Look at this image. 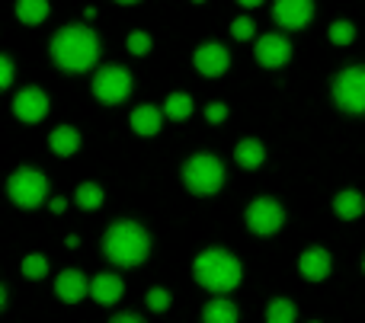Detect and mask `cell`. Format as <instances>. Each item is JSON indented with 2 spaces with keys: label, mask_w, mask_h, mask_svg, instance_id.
Here are the masks:
<instances>
[{
  "label": "cell",
  "mask_w": 365,
  "mask_h": 323,
  "mask_svg": "<svg viewBox=\"0 0 365 323\" xmlns=\"http://www.w3.org/2000/svg\"><path fill=\"white\" fill-rule=\"evenodd\" d=\"M51 58L61 70H90L100 58V38L90 26H64L51 38Z\"/></svg>",
  "instance_id": "1"
},
{
  "label": "cell",
  "mask_w": 365,
  "mask_h": 323,
  "mask_svg": "<svg viewBox=\"0 0 365 323\" xmlns=\"http://www.w3.org/2000/svg\"><path fill=\"white\" fill-rule=\"evenodd\" d=\"M103 253L115 266H141L151 253V237L135 221H115L103 237Z\"/></svg>",
  "instance_id": "2"
},
{
  "label": "cell",
  "mask_w": 365,
  "mask_h": 323,
  "mask_svg": "<svg viewBox=\"0 0 365 323\" xmlns=\"http://www.w3.org/2000/svg\"><path fill=\"white\" fill-rule=\"evenodd\" d=\"M192 275L195 282H199L202 288H208V292H234V288L240 285V279H244V269H240L237 256H231L227 250H205V253L195 256L192 263Z\"/></svg>",
  "instance_id": "3"
},
{
  "label": "cell",
  "mask_w": 365,
  "mask_h": 323,
  "mask_svg": "<svg viewBox=\"0 0 365 323\" xmlns=\"http://www.w3.org/2000/svg\"><path fill=\"white\" fill-rule=\"evenodd\" d=\"M182 183L195 196H215L225 186V166L215 154H195L182 166Z\"/></svg>",
  "instance_id": "4"
},
{
  "label": "cell",
  "mask_w": 365,
  "mask_h": 323,
  "mask_svg": "<svg viewBox=\"0 0 365 323\" xmlns=\"http://www.w3.org/2000/svg\"><path fill=\"white\" fill-rule=\"evenodd\" d=\"M6 192L19 208H38L48 196V179H45V173L32 170V166H19L6 183Z\"/></svg>",
  "instance_id": "5"
},
{
  "label": "cell",
  "mask_w": 365,
  "mask_h": 323,
  "mask_svg": "<svg viewBox=\"0 0 365 323\" xmlns=\"http://www.w3.org/2000/svg\"><path fill=\"white\" fill-rule=\"evenodd\" d=\"M128 93H132V74H128L125 68H119V64H106V68L96 70V77H93V96L100 102H106V106H115V102L128 100Z\"/></svg>",
  "instance_id": "6"
},
{
  "label": "cell",
  "mask_w": 365,
  "mask_h": 323,
  "mask_svg": "<svg viewBox=\"0 0 365 323\" xmlns=\"http://www.w3.org/2000/svg\"><path fill=\"white\" fill-rule=\"evenodd\" d=\"M334 100L346 112H365V68H346L336 74Z\"/></svg>",
  "instance_id": "7"
},
{
  "label": "cell",
  "mask_w": 365,
  "mask_h": 323,
  "mask_svg": "<svg viewBox=\"0 0 365 323\" xmlns=\"http://www.w3.org/2000/svg\"><path fill=\"white\" fill-rule=\"evenodd\" d=\"M285 224V211L276 198H257L247 205V228L257 237H272Z\"/></svg>",
  "instance_id": "8"
},
{
  "label": "cell",
  "mask_w": 365,
  "mask_h": 323,
  "mask_svg": "<svg viewBox=\"0 0 365 323\" xmlns=\"http://www.w3.org/2000/svg\"><path fill=\"white\" fill-rule=\"evenodd\" d=\"M272 16L282 29H304L314 19V0H276Z\"/></svg>",
  "instance_id": "9"
},
{
  "label": "cell",
  "mask_w": 365,
  "mask_h": 323,
  "mask_svg": "<svg viewBox=\"0 0 365 323\" xmlns=\"http://www.w3.org/2000/svg\"><path fill=\"white\" fill-rule=\"evenodd\" d=\"M192 61H195V70H199V74H205V77H221V74L227 70V64H231V55H227L225 45L205 42V45H199V48H195Z\"/></svg>",
  "instance_id": "10"
},
{
  "label": "cell",
  "mask_w": 365,
  "mask_h": 323,
  "mask_svg": "<svg viewBox=\"0 0 365 323\" xmlns=\"http://www.w3.org/2000/svg\"><path fill=\"white\" fill-rule=\"evenodd\" d=\"M13 112H16L19 122H42L45 112H48V96L38 87L19 90L16 100H13Z\"/></svg>",
  "instance_id": "11"
},
{
  "label": "cell",
  "mask_w": 365,
  "mask_h": 323,
  "mask_svg": "<svg viewBox=\"0 0 365 323\" xmlns=\"http://www.w3.org/2000/svg\"><path fill=\"white\" fill-rule=\"evenodd\" d=\"M289 58H292V45L285 36L269 32V36L257 38V61L263 68H282V64H289Z\"/></svg>",
  "instance_id": "12"
},
{
  "label": "cell",
  "mask_w": 365,
  "mask_h": 323,
  "mask_svg": "<svg viewBox=\"0 0 365 323\" xmlns=\"http://www.w3.org/2000/svg\"><path fill=\"white\" fill-rule=\"evenodd\" d=\"M55 292L61 301H68V305H77L81 298H87L90 295V282L83 279V272H77V269H64L61 275H58L55 282Z\"/></svg>",
  "instance_id": "13"
},
{
  "label": "cell",
  "mask_w": 365,
  "mask_h": 323,
  "mask_svg": "<svg viewBox=\"0 0 365 323\" xmlns=\"http://www.w3.org/2000/svg\"><path fill=\"white\" fill-rule=\"evenodd\" d=\"M298 269H302V275L308 282H321L330 275V253L324 247H311L302 253V260H298Z\"/></svg>",
  "instance_id": "14"
},
{
  "label": "cell",
  "mask_w": 365,
  "mask_h": 323,
  "mask_svg": "<svg viewBox=\"0 0 365 323\" xmlns=\"http://www.w3.org/2000/svg\"><path fill=\"white\" fill-rule=\"evenodd\" d=\"M164 109L158 106H138L132 112V128L135 134H141V138H154V134L160 132V125H164Z\"/></svg>",
  "instance_id": "15"
},
{
  "label": "cell",
  "mask_w": 365,
  "mask_h": 323,
  "mask_svg": "<svg viewBox=\"0 0 365 323\" xmlns=\"http://www.w3.org/2000/svg\"><path fill=\"white\" fill-rule=\"evenodd\" d=\"M122 279L119 275H113V272H103V275H96L93 282H90V295H93V301L96 305H115V301L122 298Z\"/></svg>",
  "instance_id": "16"
},
{
  "label": "cell",
  "mask_w": 365,
  "mask_h": 323,
  "mask_svg": "<svg viewBox=\"0 0 365 323\" xmlns=\"http://www.w3.org/2000/svg\"><path fill=\"white\" fill-rule=\"evenodd\" d=\"M48 144H51V151H55L58 157H71V154L81 151V132L71 128V125H58L55 132H51Z\"/></svg>",
  "instance_id": "17"
},
{
  "label": "cell",
  "mask_w": 365,
  "mask_h": 323,
  "mask_svg": "<svg viewBox=\"0 0 365 323\" xmlns=\"http://www.w3.org/2000/svg\"><path fill=\"white\" fill-rule=\"evenodd\" d=\"M234 160H237L244 170H257V166L266 160V147L259 144L257 138H244L237 147H234Z\"/></svg>",
  "instance_id": "18"
},
{
  "label": "cell",
  "mask_w": 365,
  "mask_h": 323,
  "mask_svg": "<svg viewBox=\"0 0 365 323\" xmlns=\"http://www.w3.org/2000/svg\"><path fill=\"white\" fill-rule=\"evenodd\" d=\"M334 211L343 218V221H353V218H359L365 211V198L356 189H346L334 198Z\"/></svg>",
  "instance_id": "19"
},
{
  "label": "cell",
  "mask_w": 365,
  "mask_h": 323,
  "mask_svg": "<svg viewBox=\"0 0 365 323\" xmlns=\"http://www.w3.org/2000/svg\"><path fill=\"white\" fill-rule=\"evenodd\" d=\"M16 16L26 26H38L48 16V0H16Z\"/></svg>",
  "instance_id": "20"
},
{
  "label": "cell",
  "mask_w": 365,
  "mask_h": 323,
  "mask_svg": "<svg viewBox=\"0 0 365 323\" xmlns=\"http://www.w3.org/2000/svg\"><path fill=\"white\" fill-rule=\"evenodd\" d=\"M202 320H205V323H234V320H237V307H234L231 301L218 298V301H212V305H205Z\"/></svg>",
  "instance_id": "21"
},
{
  "label": "cell",
  "mask_w": 365,
  "mask_h": 323,
  "mask_svg": "<svg viewBox=\"0 0 365 323\" xmlns=\"http://www.w3.org/2000/svg\"><path fill=\"white\" fill-rule=\"evenodd\" d=\"M164 112H167V119H173V122L189 119V115H192V96L189 93H170L167 102H164Z\"/></svg>",
  "instance_id": "22"
},
{
  "label": "cell",
  "mask_w": 365,
  "mask_h": 323,
  "mask_svg": "<svg viewBox=\"0 0 365 323\" xmlns=\"http://www.w3.org/2000/svg\"><path fill=\"white\" fill-rule=\"evenodd\" d=\"M295 317H298V311L289 298H276L269 307H266V320L269 323H292Z\"/></svg>",
  "instance_id": "23"
},
{
  "label": "cell",
  "mask_w": 365,
  "mask_h": 323,
  "mask_svg": "<svg viewBox=\"0 0 365 323\" xmlns=\"http://www.w3.org/2000/svg\"><path fill=\"white\" fill-rule=\"evenodd\" d=\"M77 205L81 208H87V211H93V208H100L103 205V186H96V183H83V186H77Z\"/></svg>",
  "instance_id": "24"
},
{
  "label": "cell",
  "mask_w": 365,
  "mask_h": 323,
  "mask_svg": "<svg viewBox=\"0 0 365 323\" xmlns=\"http://www.w3.org/2000/svg\"><path fill=\"white\" fill-rule=\"evenodd\" d=\"M45 272H48V260H45L42 253H29L23 260V275L26 279H45Z\"/></svg>",
  "instance_id": "25"
},
{
  "label": "cell",
  "mask_w": 365,
  "mask_h": 323,
  "mask_svg": "<svg viewBox=\"0 0 365 323\" xmlns=\"http://www.w3.org/2000/svg\"><path fill=\"white\" fill-rule=\"evenodd\" d=\"M330 42L334 45H349L356 38V29H353V23H349V19H336L334 26H330Z\"/></svg>",
  "instance_id": "26"
},
{
  "label": "cell",
  "mask_w": 365,
  "mask_h": 323,
  "mask_svg": "<svg viewBox=\"0 0 365 323\" xmlns=\"http://www.w3.org/2000/svg\"><path fill=\"white\" fill-rule=\"evenodd\" d=\"M148 307H151L154 314H164L167 307H170V292H167V288H151V292H148Z\"/></svg>",
  "instance_id": "27"
},
{
  "label": "cell",
  "mask_w": 365,
  "mask_h": 323,
  "mask_svg": "<svg viewBox=\"0 0 365 323\" xmlns=\"http://www.w3.org/2000/svg\"><path fill=\"white\" fill-rule=\"evenodd\" d=\"M128 51H132V55H148V51H151V36H148V32H132V36H128Z\"/></svg>",
  "instance_id": "28"
},
{
  "label": "cell",
  "mask_w": 365,
  "mask_h": 323,
  "mask_svg": "<svg viewBox=\"0 0 365 323\" xmlns=\"http://www.w3.org/2000/svg\"><path fill=\"white\" fill-rule=\"evenodd\" d=\"M231 36L237 38V42H247V38L253 36V19L250 16H237L231 23Z\"/></svg>",
  "instance_id": "29"
},
{
  "label": "cell",
  "mask_w": 365,
  "mask_h": 323,
  "mask_svg": "<svg viewBox=\"0 0 365 323\" xmlns=\"http://www.w3.org/2000/svg\"><path fill=\"white\" fill-rule=\"evenodd\" d=\"M225 115H227L225 102H208V106H205V119L212 122V125H218V122H225Z\"/></svg>",
  "instance_id": "30"
},
{
  "label": "cell",
  "mask_w": 365,
  "mask_h": 323,
  "mask_svg": "<svg viewBox=\"0 0 365 323\" xmlns=\"http://www.w3.org/2000/svg\"><path fill=\"white\" fill-rule=\"evenodd\" d=\"M10 83H13V61L0 58V87H10Z\"/></svg>",
  "instance_id": "31"
},
{
  "label": "cell",
  "mask_w": 365,
  "mask_h": 323,
  "mask_svg": "<svg viewBox=\"0 0 365 323\" xmlns=\"http://www.w3.org/2000/svg\"><path fill=\"white\" fill-rule=\"evenodd\" d=\"M113 323H141L138 314H115Z\"/></svg>",
  "instance_id": "32"
},
{
  "label": "cell",
  "mask_w": 365,
  "mask_h": 323,
  "mask_svg": "<svg viewBox=\"0 0 365 323\" xmlns=\"http://www.w3.org/2000/svg\"><path fill=\"white\" fill-rule=\"evenodd\" d=\"M64 208H68V198H51V211H55V215H61Z\"/></svg>",
  "instance_id": "33"
},
{
  "label": "cell",
  "mask_w": 365,
  "mask_h": 323,
  "mask_svg": "<svg viewBox=\"0 0 365 323\" xmlns=\"http://www.w3.org/2000/svg\"><path fill=\"white\" fill-rule=\"evenodd\" d=\"M77 243H81V237H74V234H71V237H68V240H64V247H68V250H74V247H77Z\"/></svg>",
  "instance_id": "34"
},
{
  "label": "cell",
  "mask_w": 365,
  "mask_h": 323,
  "mask_svg": "<svg viewBox=\"0 0 365 323\" xmlns=\"http://www.w3.org/2000/svg\"><path fill=\"white\" fill-rule=\"evenodd\" d=\"M237 4H240V6H259L263 0H237Z\"/></svg>",
  "instance_id": "35"
},
{
  "label": "cell",
  "mask_w": 365,
  "mask_h": 323,
  "mask_svg": "<svg viewBox=\"0 0 365 323\" xmlns=\"http://www.w3.org/2000/svg\"><path fill=\"white\" fill-rule=\"evenodd\" d=\"M119 4H135V0H119Z\"/></svg>",
  "instance_id": "36"
},
{
  "label": "cell",
  "mask_w": 365,
  "mask_h": 323,
  "mask_svg": "<svg viewBox=\"0 0 365 323\" xmlns=\"http://www.w3.org/2000/svg\"><path fill=\"white\" fill-rule=\"evenodd\" d=\"M192 4H202V0H192Z\"/></svg>",
  "instance_id": "37"
},
{
  "label": "cell",
  "mask_w": 365,
  "mask_h": 323,
  "mask_svg": "<svg viewBox=\"0 0 365 323\" xmlns=\"http://www.w3.org/2000/svg\"><path fill=\"white\" fill-rule=\"evenodd\" d=\"M362 269H365V263H362Z\"/></svg>",
  "instance_id": "38"
}]
</instances>
